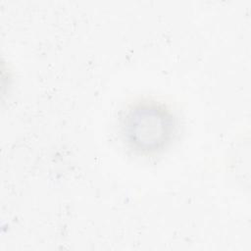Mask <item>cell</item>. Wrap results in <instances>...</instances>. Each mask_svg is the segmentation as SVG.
Returning a JSON list of instances; mask_svg holds the SVG:
<instances>
[{"label": "cell", "mask_w": 251, "mask_h": 251, "mask_svg": "<svg viewBox=\"0 0 251 251\" xmlns=\"http://www.w3.org/2000/svg\"><path fill=\"white\" fill-rule=\"evenodd\" d=\"M176 130L173 114L156 101L131 105L122 120V132L126 144L141 154H152L166 148Z\"/></svg>", "instance_id": "1"}]
</instances>
